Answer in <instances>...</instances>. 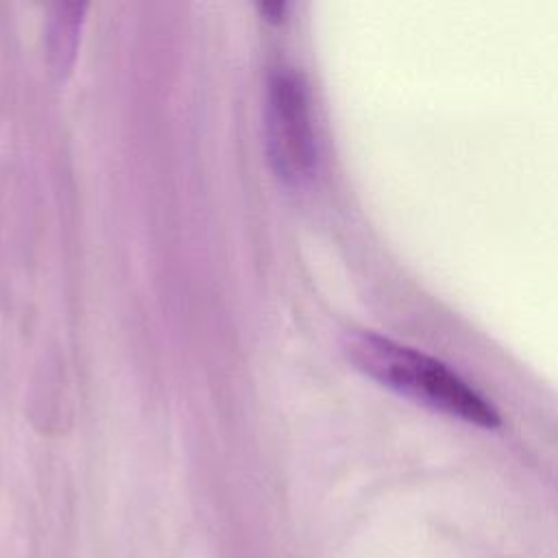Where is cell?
Here are the masks:
<instances>
[{
  "label": "cell",
  "mask_w": 558,
  "mask_h": 558,
  "mask_svg": "<svg viewBox=\"0 0 558 558\" xmlns=\"http://www.w3.org/2000/svg\"><path fill=\"white\" fill-rule=\"evenodd\" d=\"M83 11H85L83 4H57L50 13L48 54H50L52 70L59 74L68 72L74 61Z\"/></svg>",
  "instance_id": "cell-3"
},
{
  "label": "cell",
  "mask_w": 558,
  "mask_h": 558,
  "mask_svg": "<svg viewBox=\"0 0 558 558\" xmlns=\"http://www.w3.org/2000/svg\"><path fill=\"white\" fill-rule=\"evenodd\" d=\"M266 144L275 172L301 183L316 168V135L307 83L294 70L272 72L266 89Z\"/></svg>",
  "instance_id": "cell-2"
},
{
  "label": "cell",
  "mask_w": 558,
  "mask_h": 558,
  "mask_svg": "<svg viewBox=\"0 0 558 558\" xmlns=\"http://www.w3.org/2000/svg\"><path fill=\"white\" fill-rule=\"evenodd\" d=\"M344 351L364 375L423 408L486 429L501 423L499 412L486 397L423 351L368 331L351 333Z\"/></svg>",
  "instance_id": "cell-1"
}]
</instances>
